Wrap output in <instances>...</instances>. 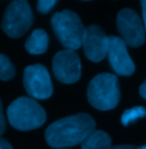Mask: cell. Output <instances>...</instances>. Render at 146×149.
Instances as JSON below:
<instances>
[{
    "label": "cell",
    "mask_w": 146,
    "mask_h": 149,
    "mask_svg": "<svg viewBox=\"0 0 146 149\" xmlns=\"http://www.w3.org/2000/svg\"><path fill=\"white\" fill-rule=\"evenodd\" d=\"M109 62L111 68L120 76H130L135 72V64L127 52V45L122 38L109 37Z\"/></svg>",
    "instance_id": "30bf717a"
},
{
    "label": "cell",
    "mask_w": 146,
    "mask_h": 149,
    "mask_svg": "<svg viewBox=\"0 0 146 149\" xmlns=\"http://www.w3.org/2000/svg\"><path fill=\"white\" fill-rule=\"evenodd\" d=\"M111 149H137V147H135L132 145H119V146L111 147Z\"/></svg>",
    "instance_id": "ac0fdd59"
},
{
    "label": "cell",
    "mask_w": 146,
    "mask_h": 149,
    "mask_svg": "<svg viewBox=\"0 0 146 149\" xmlns=\"http://www.w3.org/2000/svg\"><path fill=\"white\" fill-rule=\"evenodd\" d=\"M146 117V108L138 106V107H132L130 109H127L126 111L122 113L121 116V123L122 125L128 126L129 124L136 122L139 118H144Z\"/></svg>",
    "instance_id": "4fadbf2b"
},
{
    "label": "cell",
    "mask_w": 146,
    "mask_h": 149,
    "mask_svg": "<svg viewBox=\"0 0 146 149\" xmlns=\"http://www.w3.org/2000/svg\"><path fill=\"white\" fill-rule=\"evenodd\" d=\"M85 55L92 62H99L105 58L109 52V37L104 30L92 24L86 28V32L82 40Z\"/></svg>",
    "instance_id": "9c48e42d"
},
{
    "label": "cell",
    "mask_w": 146,
    "mask_h": 149,
    "mask_svg": "<svg viewBox=\"0 0 146 149\" xmlns=\"http://www.w3.org/2000/svg\"><path fill=\"white\" fill-rule=\"evenodd\" d=\"M52 26L57 39L66 49L75 51L82 46L86 28L74 12L65 9L55 13L52 17Z\"/></svg>",
    "instance_id": "277c9868"
},
{
    "label": "cell",
    "mask_w": 146,
    "mask_h": 149,
    "mask_svg": "<svg viewBox=\"0 0 146 149\" xmlns=\"http://www.w3.org/2000/svg\"><path fill=\"white\" fill-rule=\"evenodd\" d=\"M48 42H49V37L47 32L42 29H36L26 39L25 49L33 55L42 54L47 51Z\"/></svg>",
    "instance_id": "8fae6325"
},
{
    "label": "cell",
    "mask_w": 146,
    "mask_h": 149,
    "mask_svg": "<svg viewBox=\"0 0 146 149\" xmlns=\"http://www.w3.org/2000/svg\"><path fill=\"white\" fill-rule=\"evenodd\" d=\"M32 23L33 14L29 2L15 0L7 6L1 21V28L7 36L19 38L31 28Z\"/></svg>",
    "instance_id": "5b68a950"
},
{
    "label": "cell",
    "mask_w": 146,
    "mask_h": 149,
    "mask_svg": "<svg viewBox=\"0 0 146 149\" xmlns=\"http://www.w3.org/2000/svg\"><path fill=\"white\" fill-rule=\"evenodd\" d=\"M96 123L88 113H76L56 120L45 132L47 143L57 149H65L82 143L95 131Z\"/></svg>",
    "instance_id": "6da1fadb"
},
{
    "label": "cell",
    "mask_w": 146,
    "mask_h": 149,
    "mask_svg": "<svg viewBox=\"0 0 146 149\" xmlns=\"http://www.w3.org/2000/svg\"><path fill=\"white\" fill-rule=\"evenodd\" d=\"M111 145L112 140L106 132L95 130L82 141L81 149H111Z\"/></svg>",
    "instance_id": "7c38bea8"
},
{
    "label": "cell",
    "mask_w": 146,
    "mask_h": 149,
    "mask_svg": "<svg viewBox=\"0 0 146 149\" xmlns=\"http://www.w3.org/2000/svg\"><path fill=\"white\" fill-rule=\"evenodd\" d=\"M53 72L57 80L64 84H73L81 77V62L79 55L71 49L56 53L53 58Z\"/></svg>",
    "instance_id": "ba28073f"
},
{
    "label": "cell",
    "mask_w": 146,
    "mask_h": 149,
    "mask_svg": "<svg viewBox=\"0 0 146 149\" xmlns=\"http://www.w3.org/2000/svg\"><path fill=\"white\" fill-rule=\"evenodd\" d=\"M24 87L33 99L45 100L52 96L53 84L48 70L42 64H32L25 68L23 76Z\"/></svg>",
    "instance_id": "52a82bcc"
},
{
    "label": "cell",
    "mask_w": 146,
    "mask_h": 149,
    "mask_svg": "<svg viewBox=\"0 0 146 149\" xmlns=\"http://www.w3.org/2000/svg\"><path fill=\"white\" fill-rule=\"evenodd\" d=\"M116 26L126 45L139 47L145 41V28L138 14L131 8H123L116 15Z\"/></svg>",
    "instance_id": "8992f818"
},
{
    "label": "cell",
    "mask_w": 146,
    "mask_h": 149,
    "mask_svg": "<svg viewBox=\"0 0 146 149\" xmlns=\"http://www.w3.org/2000/svg\"><path fill=\"white\" fill-rule=\"evenodd\" d=\"M6 131V119L3 116V110H2V103L0 100V135Z\"/></svg>",
    "instance_id": "2e32d148"
},
{
    "label": "cell",
    "mask_w": 146,
    "mask_h": 149,
    "mask_svg": "<svg viewBox=\"0 0 146 149\" xmlns=\"http://www.w3.org/2000/svg\"><path fill=\"white\" fill-rule=\"evenodd\" d=\"M137 149H146V145L142 146V147H137Z\"/></svg>",
    "instance_id": "44dd1931"
},
{
    "label": "cell",
    "mask_w": 146,
    "mask_h": 149,
    "mask_svg": "<svg viewBox=\"0 0 146 149\" xmlns=\"http://www.w3.org/2000/svg\"><path fill=\"white\" fill-rule=\"evenodd\" d=\"M139 94H140L144 99H146V80L140 85V87H139Z\"/></svg>",
    "instance_id": "ffe728a7"
},
{
    "label": "cell",
    "mask_w": 146,
    "mask_h": 149,
    "mask_svg": "<svg viewBox=\"0 0 146 149\" xmlns=\"http://www.w3.org/2000/svg\"><path fill=\"white\" fill-rule=\"evenodd\" d=\"M56 0H40V1H38V3H36V8H38V10L40 12V13H42V14H47L53 7H54L55 5H56Z\"/></svg>",
    "instance_id": "9a60e30c"
},
{
    "label": "cell",
    "mask_w": 146,
    "mask_h": 149,
    "mask_svg": "<svg viewBox=\"0 0 146 149\" xmlns=\"http://www.w3.org/2000/svg\"><path fill=\"white\" fill-rule=\"evenodd\" d=\"M16 74L14 64L10 62V60L6 55L0 53V80L8 81Z\"/></svg>",
    "instance_id": "5bb4252c"
},
{
    "label": "cell",
    "mask_w": 146,
    "mask_h": 149,
    "mask_svg": "<svg viewBox=\"0 0 146 149\" xmlns=\"http://www.w3.org/2000/svg\"><path fill=\"white\" fill-rule=\"evenodd\" d=\"M142 9H143V21H144V28L146 30V0H143L142 2Z\"/></svg>",
    "instance_id": "d6986e66"
},
{
    "label": "cell",
    "mask_w": 146,
    "mask_h": 149,
    "mask_svg": "<svg viewBox=\"0 0 146 149\" xmlns=\"http://www.w3.org/2000/svg\"><path fill=\"white\" fill-rule=\"evenodd\" d=\"M88 101L99 110H111L120 101V90L118 78L113 74H99L95 76L88 85Z\"/></svg>",
    "instance_id": "3957f363"
},
{
    "label": "cell",
    "mask_w": 146,
    "mask_h": 149,
    "mask_svg": "<svg viewBox=\"0 0 146 149\" xmlns=\"http://www.w3.org/2000/svg\"><path fill=\"white\" fill-rule=\"evenodd\" d=\"M9 124L19 131H30L40 127L46 122V111L34 99L21 96L7 108Z\"/></svg>",
    "instance_id": "7a4b0ae2"
},
{
    "label": "cell",
    "mask_w": 146,
    "mask_h": 149,
    "mask_svg": "<svg viewBox=\"0 0 146 149\" xmlns=\"http://www.w3.org/2000/svg\"><path fill=\"white\" fill-rule=\"evenodd\" d=\"M0 149H13V147L7 140L0 136Z\"/></svg>",
    "instance_id": "e0dca14e"
}]
</instances>
